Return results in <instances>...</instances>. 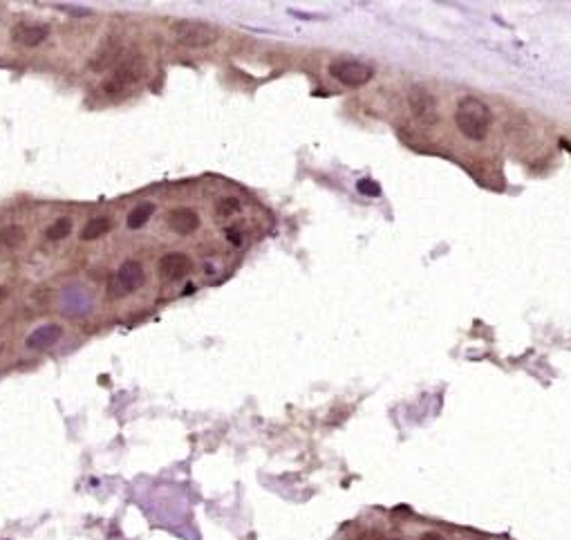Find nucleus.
Returning <instances> with one entry per match:
<instances>
[{
	"label": "nucleus",
	"mask_w": 571,
	"mask_h": 540,
	"mask_svg": "<svg viewBox=\"0 0 571 540\" xmlns=\"http://www.w3.org/2000/svg\"><path fill=\"white\" fill-rule=\"evenodd\" d=\"M359 191H361L363 195H379V193H381V189L377 187V184H374L372 180H361V182H359Z\"/></svg>",
	"instance_id": "obj_17"
},
{
	"label": "nucleus",
	"mask_w": 571,
	"mask_h": 540,
	"mask_svg": "<svg viewBox=\"0 0 571 540\" xmlns=\"http://www.w3.org/2000/svg\"><path fill=\"white\" fill-rule=\"evenodd\" d=\"M491 108L477 97H464L457 103L455 113V123L457 130L471 142H482L486 140L488 128H491Z\"/></svg>",
	"instance_id": "obj_1"
},
{
	"label": "nucleus",
	"mask_w": 571,
	"mask_h": 540,
	"mask_svg": "<svg viewBox=\"0 0 571 540\" xmlns=\"http://www.w3.org/2000/svg\"><path fill=\"white\" fill-rule=\"evenodd\" d=\"M25 242V229L19 224H9L0 229V249H16Z\"/></svg>",
	"instance_id": "obj_13"
},
{
	"label": "nucleus",
	"mask_w": 571,
	"mask_h": 540,
	"mask_svg": "<svg viewBox=\"0 0 571 540\" xmlns=\"http://www.w3.org/2000/svg\"><path fill=\"white\" fill-rule=\"evenodd\" d=\"M152 213H155V204H150V202L137 204V207L128 213L126 224H128L130 229H142V227L152 218Z\"/></svg>",
	"instance_id": "obj_14"
},
{
	"label": "nucleus",
	"mask_w": 571,
	"mask_h": 540,
	"mask_svg": "<svg viewBox=\"0 0 571 540\" xmlns=\"http://www.w3.org/2000/svg\"><path fill=\"white\" fill-rule=\"evenodd\" d=\"M157 269H159L162 279H166V281H179L187 274H191L193 262H191V258L184 254V251H171V254H166L159 260Z\"/></svg>",
	"instance_id": "obj_6"
},
{
	"label": "nucleus",
	"mask_w": 571,
	"mask_h": 540,
	"mask_svg": "<svg viewBox=\"0 0 571 540\" xmlns=\"http://www.w3.org/2000/svg\"><path fill=\"white\" fill-rule=\"evenodd\" d=\"M226 240H229L231 244L240 246V244H242V231H238V229H226Z\"/></svg>",
	"instance_id": "obj_18"
},
{
	"label": "nucleus",
	"mask_w": 571,
	"mask_h": 540,
	"mask_svg": "<svg viewBox=\"0 0 571 540\" xmlns=\"http://www.w3.org/2000/svg\"><path fill=\"white\" fill-rule=\"evenodd\" d=\"M171 32L175 41L187 48H209L220 38V29L202 21H179L171 27Z\"/></svg>",
	"instance_id": "obj_3"
},
{
	"label": "nucleus",
	"mask_w": 571,
	"mask_h": 540,
	"mask_svg": "<svg viewBox=\"0 0 571 540\" xmlns=\"http://www.w3.org/2000/svg\"><path fill=\"white\" fill-rule=\"evenodd\" d=\"M421 540H446L444 536H439V534H435V531H428V534H424L421 536Z\"/></svg>",
	"instance_id": "obj_19"
},
{
	"label": "nucleus",
	"mask_w": 571,
	"mask_h": 540,
	"mask_svg": "<svg viewBox=\"0 0 571 540\" xmlns=\"http://www.w3.org/2000/svg\"><path fill=\"white\" fill-rule=\"evenodd\" d=\"M50 36V27L48 25H29V23H21L11 29V41H16L25 48H36L43 41H48Z\"/></svg>",
	"instance_id": "obj_8"
},
{
	"label": "nucleus",
	"mask_w": 571,
	"mask_h": 540,
	"mask_svg": "<svg viewBox=\"0 0 571 540\" xmlns=\"http://www.w3.org/2000/svg\"><path fill=\"white\" fill-rule=\"evenodd\" d=\"M168 227H171L175 234H179V236H191L193 231H197V227H199V215L189 207L173 209L171 213H168Z\"/></svg>",
	"instance_id": "obj_9"
},
{
	"label": "nucleus",
	"mask_w": 571,
	"mask_h": 540,
	"mask_svg": "<svg viewBox=\"0 0 571 540\" xmlns=\"http://www.w3.org/2000/svg\"><path fill=\"white\" fill-rule=\"evenodd\" d=\"M72 234V220L70 218H58L54 220L48 231H45V236H48L50 240H63Z\"/></svg>",
	"instance_id": "obj_15"
},
{
	"label": "nucleus",
	"mask_w": 571,
	"mask_h": 540,
	"mask_svg": "<svg viewBox=\"0 0 571 540\" xmlns=\"http://www.w3.org/2000/svg\"><path fill=\"white\" fill-rule=\"evenodd\" d=\"M117 281L123 291H135L144 285V267L137 260H126L117 271Z\"/></svg>",
	"instance_id": "obj_10"
},
{
	"label": "nucleus",
	"mask_w": 571,
	"mask_h": 540,
	"mask_svg": "<svg viewBox=\"0 0 571 540\" xmlns=\"http://www.w3.org/2000/svg\"><path fill=\"white\" fill-rule=\"evenodd\" d=\"M110 229H112L110 218H105V215H99V218H92V220L83 227V231H81V240H85V242H90V240H99V238L105 236Z\"/></svg>",
	"instance_id": "obj_12"
},
{
	"label": "nucleus",
	"mask_w": 571,
	"mask_h": 540,
	"mask_svg": "<svg viewBox=\"0 0 571 540\" xmlns=\"http://www.w3.org/2000/svg\"><path fill=\"white\" fill-rule=\"evenodd\" d=\"M328 70L338 83L350 85V88H361L372 81V76H374L372 66L363 63V61H354V58H338L334 63H330Z\"/></svg>",
	"instance_id": "obj_4"
},
{
	"label": "nucleus",
	"mask_w": 571,
	"mask_h": 540,
	"mask_svg": "<svg viewBox=\"0 0 571 540\" xmlns=\"http://www.w3.org/2000/svg\"><path fill=\"white\" fill-rule=\"evenodd\" d=\"M408 105H410V113H412L414 121L421 123V126L430 128V126H435V123L439 121L437 101L426 88L412 85L408 90Z\"/></svg>",
	"instance_id": "obj_5"
},
{
	"label": "nucleus",
	"mask_w": 571,
	"mask_h": 540,
	"mask_svg": "<svg viewBox=\"0 0 571 540\" xmlns=\"http://www.w3.org/2000/svg\"><path fill=\"white\" fill-rule=\"evenodd\" d=\"M240 209H242V204H240L238 197H222L220 202L215 204V213H218L220 218H231V215H236Z\"/></svg>",
	"instance_id": "obj_16"
},
{
	"label": "nucleus",
	"mask_w": 571,
	"mask_h": 540,
	"mask_svg": "<svg viewBox=\"0 0 571 540\" xmlns=\"http://www.w3.org/2000/svg\"><path fill=\"white\" fill-rule=\"evenodd\" d=\"M146 74V61L142 54H130L123 56L121 63L115 68V72L103 81V92L105 95H119V92L132 88L139 83Z\"/></svg>",
	"instance_id": "obj_2"
},
{
	"label": "nucleus",
	"mask_w": 571,
	"mask_h": 540,
	"mask_svg": "<svg viewBox=\"0 0 571 540\" xmlns=\"http://www.w3.org/2000/svg\"><path fill=\"white\" fill-rule=\"evenodd\" d=\"M123 58V45L117 38H105L103 45L97 50V54L92 56L90 68L97 72H105L108 68H117Z\"/></svg>",
	"instance_id": "obj_7"
},
{
	"label": "nucleus",
	"mask_w": 571,
	"mask_h": 540,
	"mask_svg": "<svg viewBox=\"0 0 571 540\" xmlns=\"http://www.w3.org/2000/svg\"><path fill=\"white\" fill-rule=\"evenodd\" d=\"M61 336H63V328L56 326V323H50V326H41V328H36L32 334L27 336V348L45 350V348L54 346Z\"/></svg>",
	"instance_id": "obj_11"
}]
</instances>
